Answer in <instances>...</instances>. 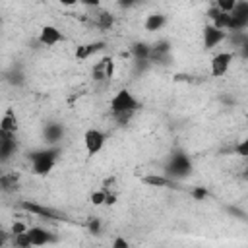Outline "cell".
<instances>
[{"mask_svg": "<svg viewBox=\"0 0 248 248\" xmlns=\"http://www.w3.org/2000/svg\"><path fill=\"white\" fill-rule=\"evenodd\" d=\"M138 108H140V103L128 89H120L110 99V114L118 124H126Z\"/></svg>", "mask_w": 248, "mask_h": 248, "instance_id": "obj_1", "label": "cell"}, {"mask_svg": "<svg viewBox=\"0 0 248 248\" xmlns=\"http://www.w3.org/2000/svg\"><path fill=\"white\" fill-rule=\"evenodd\" d=\"M56 159H58V149H54V147L39 149V151H33V153L29 155L33 172L39 174V176L48 174V172L52 170V167L56 165Z\"/></svg>", "mask_w": 248, "mask_h": 248, "instance_id": "obj_2", "label": "cell"}, {"mask_svg": "<svg viewBox=\"0 0 248 248\" xmlns=\"http://www.w3.org/2000/svg\"><path fill=\"white\" fill-rule=\"evenodd\" d=\"M190 172H192V161L186 153L176 151L169 157V163H167V169H165L167 178H182V176H188Z\"/></svg>", "mask_w": 248, "mask_h": 248, "instance_id": "obj_3", "label": "cell"}, {"mask_svg": "<svg viewBox=\"0 0 248 248\" xmlns=\"http://www.w3.org/2000/svg\"><path fill=\"white\" fill-rule=\"evenodd\" d=\"M105 141H107V136L101 132V130H95V128H89L85 134H83V143H85V151L89 155H97L103 147H105Z\"/></svg>", "mask_w": 248, "mask_h": 248, "instance_id": "obj_4", "label": "cell"}, {"mask_svg": "<svg viewBox=\"0 0 248 248\" xmlns=\"http://www.w3.org/2000/svg\"><path fill=\"white\" fill-rule=\"evenodd\" d=\"M232 60H234V54H232V52H217V54L211 58V76H213V78L225 76V74L229 72Z\"/></svg>", "mask_w": 248, "mask_h": 248, "instance_id": "obj_5", "label": "cell"}, {"mask_svg": "<svg viewBox=\"0 0 248 248\" xmlns=\"http://www.w3.org/2000/svg\"><path fill=\"white\" fill-rule=\"evenodd\" d=\"M225 39H227V33L221 31V29H217V27H213L211 23H207L203 27V48L205 50H211L213 46L221 45Z\"/></svg>", "mask_w": 248, "mask_h": 248, "instance_id": "obj_6", "label": "cell"}, {"mask_svg": "<svg viewBox=\"0 0 248 248\" xmlns=\"http://www.w3.org/2000/svg\"><path fill=\"white\" fill-rule=\"evenodd\" d=\"M27 236H29L31 246H45V244H50V242L56 240L54 234L50 231L43 229V227H31V229H27Z\"/></svg>", "mask_w": 248, "mask_h": 248, "instance_id": "obj_7", "label": "cell"}, {"mask_svg": "<svg viewBox=\"0 0 248 248\" xmlns=\"http://www.w3.org/2000/svg\"><path fill=\"white\" fill-rule=\"evenodd\" d=\"M62 41H64V35L54 25H45L41 29V33H39V43L45 45V46H54V45H58Z\"/></svg>", "mask_w": 248, "mask_h": 248, "instance_id": "obj_8", "label": "cell"}, {"mask_svg": "<svg viewBox=\"0 0 248 248\" xmlns=\"http://www.w3.org/2000/svg\"><path fill=\"white\" fill-rule=\"evenodd\" d=\"M21 207H23L25 211L33 213V215H39V217H43V219H64V217L58 213V211H54V209H50V207H46V205H41V203L23 202V203H21Z\"/></svg>", "mask_w": 248, "mask_h": 248, "instance_id": "obj_9", "label": "cell"}, {"mask_svg": "<svg viewBox=\"0 0 248 248\" xmlns=\"http://www.w3.org/2000/svg\"><path fill=\"white\" fill-rule=\"evenodd\" d=\"M17 132V116L12 108H6L4 116L0 118V134L4 136H16Z\"/></svg>", "mask_w": 248, "mask_h": 248, "instance_id": "obj_10", "label": "cell"}, {"mask_svg": "<svg viewBox=\"0 0 248 248\" xmlns=\"http://www.w3.org/2000/svg\"><path fill=\"white\" fill-rule=\"evenodd\" d=\"M105 48V41H93V43H85V45H79L76 48V58L78 60H87L91 58L93 54H97L99 50Z\"/></svg>", "mask_w": 248, "mask_h": 248, "instance_id": "obj_11", "label": "cell"}, {"mask_svg": "<svg viewBox=\"0 0 248 248\" xmlns=\"http://www.w3.org/2000/svg\"><path fill=\"white\" fill-rule=\"evenodd\" d=\"M17 149L16 136H4L0 134V161H8Z\"/></svg>", "mask_w": 248, "mask_h": 248, "instance_id": "obj_12", "label": "cell"}, {"mask_svg": "<svg viewBox=\"0 0 248 248\" xmlns=\"http://www.w3.org/2000/svg\"><path fill=\"white\" fill-rule=\"evenodd\" d=\"M169 52H170V45H169L167 41H159V43H155V45L151 46V50H149V60L163 62V60H167Z\"/></svg>", "mask_w": 248, "mask_h": 248, "instance_id": "obj_13", "label": "cell"}, {"mask_svg": "<svg viewBox=\"0 0 248 248\" xmlns=\"http://www.w3.org/2000/svg\"><path fill=\"white\" fill-rule=\"evenodd\" d=\"M19 184V174L16 172H6L0 176V192H14Z\"/></svg>", "mask_w": 248, "mask_h": 248, "instance_id": "obj_14", "label": "cell"}, {"mask_svg": "<svg viewBox=\"0 0 248 248\" xmlns=\"http://www.w3.org/2000/svg\"><path fill=\"white\" fill-rule=\"evenodd\" d=\"M62 136H64V128H62L60 124H46V128H45V138H46L48 143L60 141Z\"/></svg>", "mask_w": 248, "mask_h": 248, "instance_id": "obj_15", "label": "cell"}, {"mask_svg": "<svg viewBox=\"0 0 248 248\" xmlns=\"http://www.w3.org/2000/svg\"><path fill=\"white\" fill-rule=\"evenodd\" d=\"M165 23H167V17H165V16H161V14H151V16H147V19H145V29H147V31H159Z\"/></svg>", "mask_w": 248, "mask_h": 248, "instance_id": "obj_16", "label": "cell"}, {"mask_svg": "<svg viewBox=\"0 0 248 248\" xmlns=\"http://www.w3.org/2000/svg\"><path fill=\"white\" fill-rule=\"evenodd\" d=\"M149 50H151V46H147L145 43H136L132 46V54H134L136 62H147L149 60Z\"/></svg>", "mask_w": 248, "mask_h": 248, "instance_id": "obj_17", "label": "cell"}, {"mask_svg": "<svg viewBox=\"0 0 248 248\" xmlns=\"http://www.w3.org/2000/svg\"><path fill=\"white\" fill-rule=\"evenodd\" d=\"M141 180H143V184H147V186H174L172 180L167 178L165 174H163V176H159V174H149V176H143Z\"/></svg>", "mask_w": 248, "mask_h": 248, "instance_id": "obj_18", "label": "cell"}, {"mask_svg": "<svg viewBox=\"0 0 248 248\" xmlns=\"http://www.w3.org/2000/svg\"><path fill=\"white\" fill-rule=\"evenodd\" d=\"M107 60L108 58H103L101 62H97L95 66H93V78L97 79V81H103V79H107Z\"/></svg>", "mask_w": 248, "mask_h": 248, "instance_id": "obj_19", "label": "cell"}, {"mask_svg": "<svg viewBox=\"0 0 248 248\" xmlns=\"http://www.w3.org/2000/svg\"><path fill=\"white\" fill-rule=\"evenodd\" d=\"M215 8H217L221 14H231V12L236 8V0H217Z\"/></svg>", "mask_w": 248, "mask_h": 248, "instance_id": "obj_20", "label": "cell"}, {"mask_svg": "<svg viewBox=\"0 0 248 248\" xmlns=\"http://www.w3.org/2000/svg\"><path fill=\"white\" fill-rule=\"evenodd\" d=\"M112 21H114V17L110 14H107V12H103V14L97 16V25L101 29H110L112 27Z\"/></svg>", "mask_w": 248, "mask_h": 248, "instance_id": "obj_21", "label": "cell"}, {"mask_svg": "<svg viewBox=\"0 0 248 248\" xmlns=\"http://www.w3.org/2000/svg\"><path fill=\"white\" fill-rule=\"evenodd\" d=\"M14 248H31V242H29L27 231H25V232H21V234H16V236H14Z\"/></svg>", "mask_w": 248, "mask_h": 248, "instance_id": "obj_22", "label": "cell"}, {"mask_svg": "<svg viewBox=\"0 0 248 248\" xmlns=\"http://www.w3.org/2000/svg\"><path fill=\"white\" fill-rule=\"evenodd\" d=\"M105 198H107V190H103V188L91 194V202H93V205H103V203H105Z\"/></svg>", "mask_w": 248, "mask_h": 248, "instance_id": "obj_23", "label": "cell"}, {"mask_svg": "<svg viewBox=\"0 0 248 248\" xmlns=\"http://www.w3.org/2000/svg\"><path fill=\"white\" fill-rule=\"evenodd\" d=\"M25 231H27V225H25V223H21V221H16V223L12 225V229H10L12 236H16V234H21V232H25Z\"/></svg>", "mask_w": 248, "mask_h": 248, "instance_id": "obj_24", "label": "cell"}, {"mask_svg": "<svg viewBox=\"0 0 248 248\" xmlns=\"http://www.w3.org/2000/svg\"><path fill=\"white\" fill-rule=\"evenodd\" d=\"M110 248H130V244H128V240L124 238V236H116L114 240H112V246Z\"/></svg>", "mask_w": 248, "mask_h": 248, "instance_id": "obj_25", "label": "cell"}, {"mask_svg": "<svg viewBox=\"0 0 248 248\" xmlns=\"http://www.w3.org/2000/svg\"><path fill=\"white\" fill-rule=\"evenodd\" d=\"M112 76H114V60L108 58L107 60V79H110Z\"/></svg>", "mask_w": 248, "mask_h": 248, "instance_id": "obj_26", "label": "cell"}, {"mask_svg": "<svg viewBox=\"0 0 248 248\" xmlns=\"http://www.w3.org/2000/svg\"><path fill=\"white\" fill-rule=\"evenodd\" d=\"M192 196H194L196 200H203V198L207 196V192H205L203 188H194V190H192Z\"/></svg>", "mask_w": 248, "mask_h": 248, "instance_id": "obj_27", "label": "cell"}, {"mask_svg": "<svg viewBox=\"0 0 248 248\" xmlns=\"http://www.w3.org/2000/svg\"><path fill=\"white\" fill-rule=\"evenodd\" d=\"M246 147H248V141H246V140L236 147V151H238V155H240V157H246Z\"/></svg>", "mask_w": 248, "mask_h": 248, "instance_id": "obj_28", "label": "cell"}, {"mask_svg": "<svg viewBox=\"0 0 248 248\" xmlns=\"http://www.w3.org/2000/svg\"><path fill=\"white\" fill-rule=\"evenodd\" d=\"M99 229H101L99 221H97V219H93V221L89 223V231H91V232H95V234H99Z\"/></svg>", "mask_w": 248, "mask_h": 248, "instance_id": "obj_29", "label": "cell"}, {"mask_svg": "<svg viewBox=\"0 0 248 248\" xmlns=\"http://www.w3.org/2000/svg\"><path fill=\"white\" fill-rule=\"evenodd\" d=\"M6 242H8V232L0 227V248H4V246H6Z\"/></svg>", "mask_w": 248, "mask_h": 248, "instance_id": "obj_30", "label": "cell"}, {"mask_svg": "<svg viewBox=\"0 0 248 248\" xmlns=\"http://www.w3.org/2000/svg\"><path fill=\"white\" fill-rule=\"evenodd\" d=\"M4 248H10V246H4Z\"/></svg>", "mask_w": 248, "mask_h": 248, "instance_id": "obj_31", "label": "cell"}]
</instances>
